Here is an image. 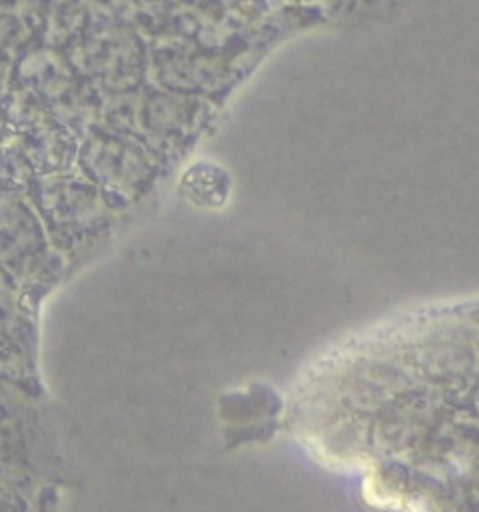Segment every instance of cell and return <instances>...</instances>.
Here are the masks:
<instances>
[{
	"label": "cell",
	"mask_w": 479,
	"mask_h": 512,
	"mask_svg": "<svg viewBox=\"0 0 479 512\" xmlns=\"http://www.w3.org/2000/svg\"><path fill=\"white\" fill-rule=\"evenodd\" d=\"M180 191L198 207L217 209L228 200L230 176L213 163H196L180 181Z\"/></svg>",
	"instance_id": "6da1fadb"
}]
</instances>
